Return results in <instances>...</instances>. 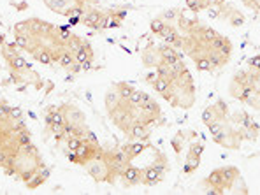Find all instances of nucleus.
<instances>
[{"label": "nucleus", "instance_id": "1", "mask_svg": "<svg viewBox=\"0 0 260 195\" xmlns=\"http://www.w3.org/2000/svg\"><path fill=\"white\" fill-rule=\"evenodd\" d=\"M150 34L176 48L199 72L206 74L225 69L234 56L231 37L190 13L186 7H171L153 16Z\"/></svg>", "mask_w": 260, "mask_h": 195}, {"label": "nucleus", "instance_id": "12", "mask_svg": "<svg viewBox=\"0 0 260 195\" xmlns=\"http://www.w3.org/2000/svg\"><path fill=\"white\" fill-rule=\"evenodd\" d=\"M176 160L185 176L197 173L206 151V141L195 128H178L171 139Z\"/></svg>", "mask_w": 260, "mask_h": 195}, {"label": "nucleus", "instance_id": "5", "mask_svg": "<svg viewBox=\"0 0 260 195\" xmlns=\"http://www.w3.org/2000/svg\"><path fill=\"white\" fill-rule=\"evenodd\" d=\"M201 120L215 144L229 151H239L260 137V125L253 114L244 108H234L223 99L206 106Z\"/></svg>", "mask_w": 260, "mask_h": 195}, {"label": "nucleus", "instance_id": "8", "mask_svg": "<svg viewBox=\"0 0 260 195\" xmlns=\"http://www.w3.org/2000/svg\"><path fill=\"white\" fill-rule=\"evenodd\" d=\"M51 13L65 18L71 26L104 32L120 28L127 20V6H106L102 0H43Z\"/></svg>", "mask_w": 260, "mask_h": 195}, {"label": "nucleus", "instance_id": "10", "mask_svg": "<svg viewBox=\"0 0 260 195\" xmlns=\"http://www.w3.org/2000/svg\"><path fill=\"white\" fill-rule=\"evenodd\" d=\"M0 56H2V65L9 74V79L6 83H13L14 86L20 88L32 86L36 90H44L46 85H51L32 67V63L25 58L23 51L14 41L9 43L4 39L0 43Z\"/></svg>", "mask_w": 260, "mask_h": 195}, {"label": "nucleus", "instance_id": "13", "mask_svg": "<svg viewBox=\"0 0 260 195\" xmlns=\"http://www.w3.org/2000/svg\"><path fill=\"white\" fill-rule=\"evenodd\" d=\"M185 7L197 16L206 14L209 20L223 23L232 28H239L246 23L244 9L232 0H185Z\"/></svg>", "mask_w": 260, "mask_h": 195}, {"label": "nucleus", "instance_id": "9", "mask_svg": "<svg viewBox=\"0 0 260 195\" xmlns=\"http://www.w3.org/2000/svg\"><path fill=\"white\" fill-rule=\"evenodd\" d=\"M229 97L241 106L260 111V55L246 60L229 79Z\"/></svg>", "mask_w": 260, "mask_h": 195}, {"label": "nucleus", "instance_id": "4", "mask_svg": "<svg viewBox=\"0 0 260 195\" xmlns=\"http://www.w3.org/2000/svg\"><path fill=\"white\" fill-rule=\"evenodd\" d=\"M109 121L127 141H148L153 130L166 125L160 102L128 81H113L104 93Z\"/></svg>", "mask_w": 260, "mask_h": 195}, {"label": "nucleus", "instance_id": "6", "mask_svg": "<svg viewBox=\"0 0 260 195\" xmlns=\"http://www.w3.org/2000/svg\"><path fill=\"white\" fill-rule=\"evenodd\" d=\"M120 150L123 155V162L118 181L123 188L156 186L169 174V156L150 139L127 141L120 144Z\"/></svg>", "mask_w": 260, "mask_h": 195}, {"label": "nucleus", "instance_id": "7", "mask_svg": "<svg viewBox=\"0 0 260 195\" xmlns=\"http://www.w3.org/2000/svg\"><path fill=\"white\" fill-rule=\"evenodd\" d=\"M44 136L53 137L58 146H62L65 156L72 155L85 141L95 139L90 128L85 111L74 102L49 104L43 111Z\"/></svg>", "mask_w": 260, "mask_h": 195}, {"label": "nucleus", "instance_id": "11", "mask_svg": "<svg viewBox=\"0 0 260 195\" xmlns=\"http://www.w3.org/2000/svg\"><path fill=\"white\" fill-rule=\"evenodd\" d=\"M197 192L208 195H248L250 186L238 166H220L199 181Z\"/></svg>", "mask_w": 260, "mask_h": 195}, {"label": "nucleus", "instance_id": "2", "mask_svg": "<svg viewBox=\"0 0 260 195\" xmlns=\"http://www.w3.org/2000/svg\"><path fill=\"white\" fill-rule=\"evenodd\" d=\"M13 37L23 53L48 67H60L71 74L93 69V46L67 25L37 16L25 18L13 25Z\"/></svg>", "mask_w": 260, "mask_h": 195}, {"label": "nucleus", "instance_id": "3", "mask_svg": "<svg viewBox=\"0 0 260 195\" xmlns=\"http://www.w3.org/2000/svg\"><path fill=\"white\" fill-rule=\"evenodd\" d=\"M139 60L146 72L143 81L171 108L190 111L197 102V85L186 60L171 44L150 37L139 48Z\"/></svg>", "mask_w": 260, "mask_h": 195}, {"label": "nucleus", "instance_id": "14", "mask_svg": "<svg viewBox=\"0 0 260 195\" xmlns=\"http://www.w3.org/2000/svg\"><path fill=\"white\" fill-rule=\"evenodd\" d=\"M243 9L250 11L253 14H260V0H238Z\"/></svg>", "mask_w": 260, "mask_h": 195}]
</instances>
